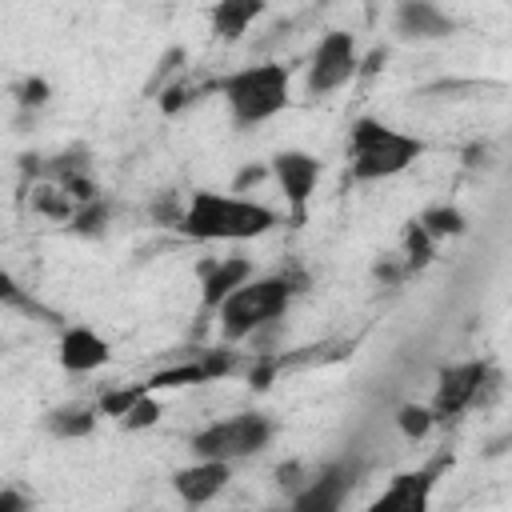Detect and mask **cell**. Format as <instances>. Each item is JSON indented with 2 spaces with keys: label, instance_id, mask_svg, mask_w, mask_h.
<instances>
[{
  "label": "cell",
  "instance_id": "obj_1",
  "mask_svg": "<svg viewBox=\"0 0 512 512\" xmlns=\"http://www.w3.org/2000/svg\"><path fill=\"white\" fill-rule=\"evenodd\" d=\"M276 224H280V212L264 200H252L244 192L200 188L184 200L176 228L200 244H244V240L268 236Z\"/></svg>",
  "mask_w": 512,
  "mask_h": 512
},
{
  "label": "cell",
  "instance_id": "obj_2",
  "mask_svg": "<svg viewBox=\"0 0 512 512\" xmlns=\"http://www.w3.org/2000/svg\"><path fill=\"white\" fill-rule=\"evenodd\" d=\"M296 296V280L288 272H268V276H248L240 288H232L220 304H216V328L224 344H240L252 340L256 332H264L268 324H276L288 304Z\"/></svg>",
  "mask_w": 512,
  "mask_h": 512
},
{
  "label": "cell",
  "instance_id": "obj_3",
  "mask_svg": "<svg viewBox=\"0 0 512 512\" xmlns=\"http://www.w3.org/2000/svg\"><path fill=\"white\" fill-rule=\"evenodd\" d=\"M424 156V140L400 132L376 116H360L348 128V176L356 184H376L408 172Z\"/></svg>",
  "mask_w": 512,
  "mask_h": 512
},
{
  "label": "cell",
  "instance_id": "obj_4",
  "mask_svg": "<svg viewBox=\"0 0 512 512\" xmlns=\"http://www.w3.org/2000/svg\"><path fill=\"white\" fill-rule=\"evenodd\" d=\"M216 92L228 104V116L236 128H256L268 124L272 116H280L292 100V72L288 64L276 60H260V64H244L228 76L216 80Z\"/></svg>",
  "mask_w": 512,
  "mask_h": 512
},
{
  "label": "cell",
  "instance_id": "obj_5",
  "mask_svg": "<svg viewBox=\"0 0 512 512\" xmlns=\"http://www.w3.org/2000/svg\"><path fill=\"white\" fill-rule=\"evenodd\" d=\"M272 436H276V420L268 412H236V416L212 420L200 432H192L188 448H192V456L240 464L248 456H260L272 444Z\"/></svg>",
  "mask_w": 512,
  "mask_h": 512
},
{
  "label": "cell",
  "instance_id": "obj_6",
  "mask_svg": "<svg viewBox=\"0 0 512 512\" xmlns=\"http://www.w3.org/2000/svg\"><path fill=\"white\" fill-rule=\"evenodd\" d=\"M360 72V44L352 32L332 28L316 40L312 56H308V76H304V92L312 100H324L332 92H340L348 80H356Z\"/></svg>",
  "mask_w": 512,
  "mask_h": 512
},
{
  "label": "cell",
  "instance_id": "obj_7",
  "mask_svg": "<svg viewBox=\"0 0 512 512\" xmlns=\"http://www.w3.org/2000/svg\"><path fill=\"white\" fill-rule=\"evenodd\" d=\"M320 160L312 156V152H304V148H280L272 160H268V176L280 184V192H284V200H288V216L300 224L304 220V212H308V200H312V192H316V184H320Z\"/></svg>",
  "mask_w": 512,
  "mask_h": 512
},
{
  "label": "cell",
  "instance_id": "obj_8",
  "mask_svg": "<svg viewBox=\"0 0 512 512\" xmlns=\"http://www.w3.org/2000/svg\"><path fill=\"white\" fill-rule=\"evenodd\" d=\"M488 380V364L484 360H464V364H448L440 368L436 376V396H432V416L436 420H448V416H460L464 408L476 404L480 388Z\"/></svg>",
  "mask_w": 512,
  "mask_h": 512
},
{
  "label": "cell",
  "instance_id": "obj_9",
  "mask_svg": "<svg viewBox=\"0 0 512 512\" xmlns=\"http://www.w3.org/2000/svg\"><path fill=\"white\" fill-rule=\"evenodd\" d=\"M444 464H452V456H440L424 468H408V472H396L392 484L372 500V512H384V508H400V512H424L432 504V488L444 472Z\"/></svg>",
  "mask_w": 512,
  "mask_h": 512
},
{
  "label": "cell",
  "instance_id": "obj_10",
  "mask_svg": "<svg viewBox=\"0 0 512 512\" xmlns=\"http://www.w3.org/2000/svg\"><path fill=\"white\" fill-rule=\"evenodd\" d=\"M232 468H236V464H228V460L192 456V464H184V468L172 472V488H176V496H180L188 508H200V504H212V500L228 488Z\"/></svg>",
  "mask_w": 512,
  "mask_h": 512
},
{
  "label": "cell",
  "instance_id": "obj_11",
  "mask_svg": "<svg viewBox=\"0 0 512 512\" xmlns=\"http://www.w3.org/2000/svg\"><path fill=\"white\" fill-rule=\"evenodd\" d=\"M352 480H356V468L352 464H344V460L324 464L320 472H312L304 480V488L292 492V508H300V512H332V508L344 504Z\"/></svg>",
  "mask_w": 512,
  "mask_h": 512
},
{
  "label": "cell",
  "instance_id": "obj_12",
  "mask_svg": "<svg viewBox=\"0 0 512 512\" xmlns=\"http://www.w3.org/2000/svg\"><path fill=\"white\" fill-rule=\"evenodd\" d=\"M56 360H60L64 372L88 376V372H96V368H104V364L112 360V344H108L96 328L72 324V328H64L60 340H56Z\"/></svg>",
  "mask_w": 512,
  "mask_h": 512
},
{
  "label": "cell",
  "instance_id": "obj_13",
  "mask_svg": "<svg viewBox=\"0 0 512 512\" xmlns=\"http://www.w3.org/2000/svg\"><path fill=\"white\" fill-rule=\"evenodd\" d=\"M392 28L400 40H444L456 32V20L436 0H400L392 12Z\"/></svg>",
  "mask_w": 512,
  "mask_h": 512
},
{
  "label": "cell",
  "instance_id": "obj_14",
  "mask_svg": "<svg viewBox=\"0 0 512 512\" xmlns=\"http://www.w3.org/2000/svg\"><path fill=\"white\" fill-rule=\"evenodd\" d=\"M196 272H200V304H204V312H216V304L232 288H240L256 272V264L248 256H220V260H204Z\"/></svg>",
  "mask_w": 512,
  "mask_h": 512
},
{
  "label": "cell",
  "instance_id": "obj_15",
  "mask_svg": "<svg viewBox=\"0 0 512 512\" xmlns=\"http://www.w3.org/2000/svg\"><path fill=\"white\" fill-rule=\"evenodd\" d=\"M264 12H268V0H216L208 12V32L224 44H236Z\"/></svg>",
  "mask_w": 512,
  "mask_h": 512
},
{
  "label": "cell",
  "instance_id": "obj_16",
  "mask_svg": "<svg viewBox=\"0 0 512 512\" xmlns=\"http://www.w3.org/2000/svg\"><path fill=\"white\" fill-rule=\"evenodd\" d=\"M96 420H100L96 404H60V408H52L44 416V428L56 440H84V436H92Z\"/></svg>",
  "mask_w": 512,
  "mask_h": 512
},
{
  "label": "cell",
  "instance_id": "obj_17",
  "mask_svg": "<svg viewBox=\"0 0 512 512\" xmlns=\"http://www.w3.org/2000/svg\"><path fill=\"white\" fill-rule=\"evenodd\" d=\"M416 224L432 236V240H448V236H460L464 232V212L456 208V204H432V208H424L420 216H416Z\"/></svg>",
  "mask_w": 512,
  "mask_h": 512
},
{
  "label": "cell",
  "instance_id": "obj_18",
  "mask_svg": "<svg viewBox=\"0 0 512 512\" xmlns=\"http://www.w3.org/2000/svg\"><path fill=\"white\" fill-rule=\"evenodd\" d=\"M32 212L44 216V220L68 224L72 212H76V204H72V196L60 184H40V188H32Z\"/></svg>",
  "mask_w": 512,
  "mask_h": 512
},
{
  "label": "cell",
  "instance_id": "obj_19",
  "mask_svg": "<svg viewBox=\"0 0 512 512\" xmlns=\"http://www.w3.org/2000/svg\"><path fill=\"white\" fill-rule=\"evenodd\" d=\"M396 428H400V436L404 440H424L432 428H436V416H432V408L428 404H416V400H408V404H400L396 408Z\"/></svg>",
  "mask_w": 512,
  "mask_h": 512
},
{
  "label": "cell",
  "instance_id": "obj_20",
  "mask_svg": "<svg viewBox=\"0 0 512 512\" xmlns=\"http://www.w3.org/2000/svg\"><path fill=\"white\" fill-rule=\"evenodd\" d=\"M160 416H164V404L156 400V392H140V396L128 404V412L120 416V428H124V432H144V428L160 424Z\"/></svg>",
  "mask_w": 512,
  "mask_h": 512
},
{
  "label": "cell",
  "instance_id": "obj_21",
  "mask_svg": "<svg viewBox=\"0 0 512 512\" xmlns=\"http://www.w3.org/2000/svg\"><path fill=\"white\" fill-rule=\"evenodd\" d=\"M432 252H436V240H432L416 220H408V228H404V268H408V272L424 268V264L432 260Z\"/></svg>",
  "mask_w": 512,
  "mask_h": 512
},
{
  "label": "cell",
  "instance_id": "obj_22",
  "mask_svg": "<svg viewBox=\"0 0 512 512\" xmlns=\"http://www.w3.org/2000/svg\"><path fill=\"white\" fill-rule=\"evenodd\" d=\"M68 224H72L76 232H84V236H100V232L108 228V200L96 196V200H88V204H76V212H72Z\"/></svg>",
  "mask_w": 512,
  "mask_h": 512
},
{
  "label": "cell",
  "instance_id": "obj_23",
  "mask_svg": "<svg viewBox=\"0 0 512 512\" xmlns=\"http://www.w3.org/2000/svg\"><path fill=\"white\" fill-rule=\"evenodd\" d=\"M184 60H188V52H184L180 44H176V48H168V52H164V56L156 60V68H152V76H148L144 92L152 96V92H156V84H160V88H164V84H172V76H176V72L184 68Z\"/></svg>",
  "mask_w": 512,
  "mask_h": 512
},
{
  "label": "cell",
  "instance_id": "obj_24",
  "mask_svg": "<svg viewBox=\"0 0 512 512\" xmlns=\"http://www.w3.org/2000/svg\"><path fill=\"white\" fill-rule=\"evenodd\" d=\"M140 392H148V384H132V388H112V392H104V396L96 400V412H100V416H116V420H120V416L128 412V404H132V400H136Z\"/></svg>",
  "mask_w": 512,
  "mask_h": 512
},
{
  "label": "cell",
  "instance_id": "obj_25",
  "mask_svg": "<svg viewBox=\"0 0 512 512\" xmlns=\"http://www.w3.org/2000/svg\"><path fill=\"white\" fill-rule=\"evenodd\" d=\"M48 96H52V88H48L40 76L20 80V88H16V104H20V108H44V104H48Z\"/></svg>",
  "mask_w": 512,
  "mask_h": 512
},
{
  "label": "cell",
  "instance_id": "obj_26",
  "mask_svg": "<svg viewBox=\"0 0 512 512\" xmlns=\"http://www.w3.org/2000/svg\"><path fill=\"white\" fill-rule=\"evenodd\" d=\"M0 304H28V296H24L20 280L8 272V264H4V260H0Z\"/></svg>",
  "mask_w": 512,
  "mask_h": 512
},
{
  "label": "cell",
  "instance_id": "obj_27",
  "mask_svg": "<svg viewBox=\"0 0 512 512\" xmlns=\"http://www.w3.org/2000/svg\"><path fill=\"white\" fill-rule=\"evenodd\" d=\"M260 180H268V164H248V168L232 180V192H248V188L260 184Z\"/></svg>",
  "mask_w": 512,
  "mask_h": 512
},
{
  "label": "cell",
  "instance_id": "obj_28",
  "mask_svg": "<svg viewBox=\"0 0 512 512\" xmlns=\"http://www.w3.org/2000/svg\"><path fill=\"white\" fill-rule=\"evenodd\" d=\"M24 504H28V496H20V492H8V488L0 492V508H24Z\"/></svg>",
  "mask_w": 512,
  "mask_h": 512
}]
</instances>
